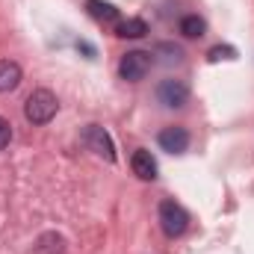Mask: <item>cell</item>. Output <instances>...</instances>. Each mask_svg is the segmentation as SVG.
Instances as JSON below:
<instances>
[{"label":"cell","mask_w":254,"mask_h":254,"mask_svg":"<svg viewBox=\"0 0 254 254\" xmlns=\"http://www.w3.org/2000/svg\"><path fill=\"white\" fill-rule=\"evenodd\" d=\"M157 142H160V148L169 151V154H184V151L190 148V130H187V127H178V125L166 127V130H160Z\"/></svg>","instance_id":"obj_6"},{"label":"cell","mask_w":254,"mask_h":254,"mask_svg":"<svg viewBox=\"0 0 254 254\" xmlns=\"http://www.w3.org/2000/svg\"><path fill=\"white\" fill-rule=\"evenodd\" d=\"M151 54L148 51H130L122 57V63H119V74H122V80L127 83H139L148 71H151Z\"/></svg>","instance_id":"obj_3"},{"label":"cell","mask_w":254,"mask_h":254,"mask_svg":"<svg viewBox=\"0 0 254 254\" xmlns=\"http://www.w3.org/2000/svg\"><path fill=\"white\" fill-rule=\"evenodd\" d=\"M181 33H184L187 39H201V36L207 33V24H204V18H198V15H187V18H181Z\"/></svg>","instance_id":"obj_11"},{"label":"cell","mask_w":254,"mask_h":254,"mask_svg":"<svg viewBox=\"0 0 254 254\" xmlns=\"http://www.w3.org/2000/svg\"><path fill=\"white\" fill-rule=\"evenodd\" d=\"M83 142H86L98 157H104L107 163H116V145H113L110 133H107L101 125H86V130H83Z\"/></svg>","instance_id":"obj_4"},{"label":"cell","mask_w":254,"mask_h":254,"mask_svg":"<svg viewBox=\"0 0 254 254\" xmlns=\"http://www.w3.org/2000/svg\"><path fill=\"white\" fill-rule=\"evenodd\" d=\"M21 86V65L12 60H0V92H12Z\"/></svg>","instance_id":"obj_8"},{"label":"cell","mask_w":254,"mask_h":254,"mask_svg":"<svg viewBox=\"0 0 254 254\" xmlns=\"http://www.w3.org/2000/svg\"><path fill=\"white\" fill-rule=\"evenodd\" d=\"M86 12L95 18V21H116L119 18V9L107 0H86Z\"/></svg>","instance_id":"obj_9"},{"label":"cell","mask_w":254,"mask_h":254,"mask_svg":"<svg viewBox=\"0 0 254 254\" xmlns=\"http://www.w3.org/2000/svg\"><path fill=\"white\" fill-rule=\"evenodd\" d=\"M157 98H160V104H163V107H169V110H181V107L190 101V86H187L184 80L169 77V80H163V83H160Z\"/></svg>","instance_id":"obj_5"},{"label":"cell","mask_w":254,"mask_h":254,"mask_svg":"<svg viewBox=\"0 0 254 254\" xmlns=\"http://www.w3.org/2000/svg\"><path fill=\"white\" fill-rule=\"evenodd\" d=\"M130 166H133V175L142 178V181H154L157 178V160L151 157V151H136Z\"/></svg>","instance_id":"obj_7"},{"label":"cell","mask_w":254,"mask_h":254,"mask_svg":"<svg viewBox=\"0 0 254 254\" xmlns=\"http://www.w3.org/2000/svg\"><path fill=\"white\" fill-rule=\"evenodd\" d=\"M160 228H163V234L169 240H175L190 228V213L178 201H163L160 204Z\"/></svg>","instance_id":"obj_2"},{"label":"cell","mask_w":254,"mask_h":254,"mask_svg":"<svg viewBox=\"0 0 254 254\" xmlns=\"http://www.w3.org/2000/svg\"><path fill=\"white\" fill-rule=\"evenodd\" d=\"M145 33H148V24L142 18H127V21H122L116 27V36L119 39H142Z\"/></svg>","instance_id":"obj_10"},{"label":"cell","mask_w":254,"mask_h":254,"mask_svg":"<svg viewBox=\"0 0 254 254\" xmlns=\"http://www.w3.org/2000/svg\"><path fill=\"white\" fill-rule=\"evenodd\" d=\"M9 142H12V125H9L6 119H0V151H3Z\"/></svg>","instance_id":"obj_14"},{"label":"cell","mask_w":254,"mask_h":254,"mask_svg":"<svg viewBox=\"0 0 254 254\" xmlns=\"http://www.w3.org/2000/svg\"><path fill=\"white\" fill-rule=\"evenodd\" d=\"M57 110H60L57 95H54L51 89H36V92L27 98V104H24V119H27L30 125H48V122L57 116Z\"/></svg>","instance_id":"obj_1"},{"label":"cell","mask_w":254,"mask_h":254,"mask_svg":"<svg viewBox=\"0 0 254 254\" xmlns=\"http://www.w3.org/2000/svg\"><path fill=\"white\" fill-rule=\"evenodd\" d=\"M207 60H210V63H219V60H237V48H231V45H216V48H210Z\"/></svg>","instance_id":"obj_12"},{"label":"cell","mask_w":254,"mask_h":254,"mask_svg":"<svg viewBox=\"0 0 254 254\" xmlns=\"http://www.w3.org/2000/svg\"><path fill=\"white\" fill-rule=\"evenodd\" d=\"M157 54H166V60H169V63H172V60H175V63H181V60H184V51H181L178 45H166V42H163V45H157Z\"/></svg>","instance_id":"obj_13"}]
</instances>
